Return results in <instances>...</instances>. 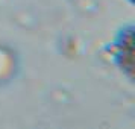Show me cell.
Returning a JSON list of instances; mask_svg holds the SVG:
<instances>
[]
</instances>
